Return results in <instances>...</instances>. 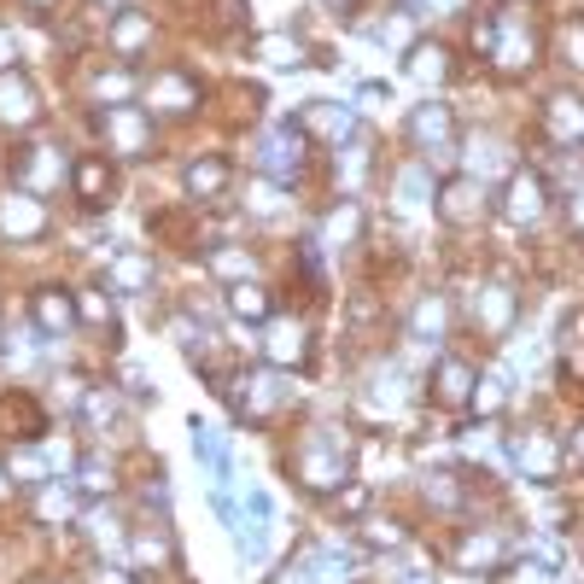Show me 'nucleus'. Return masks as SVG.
<instances>
[{
  "label": "nucleus",
  "mask_w": 584,
  "mask_h": 584,
  "mask_svg": "<svg viewBox=\"0 0 584 584\" xmlns=\"http://www.w3.org/2000/svg\"><path fill=\"white\" fill-rule=\"evenodd\" d=\"M292 474H299L304 491L334 497L351 479V439L339 433V427H316V433H304L299 444H292Z\"/></svg>",
  "instance_id": "1"
},
{
  "label": "nucleus",
  "mask_w": 584,
  "mask_h": 584,
  "mask_svg": "<svg viewBox=\"0 0 584 584\" xmlns=\"http://www.w3.org/2000/svg\"><path fill=\"white\" fill-rule=\"evenodd\" d=\"M526 12L532 7H521V0H509V7L503 12H491V30H497V36H491V65H497V71H532V65H538V36H532V24H526Z\"/></svg>",
  "instance_id": "2"
},
{
  "label": "nucleus",
  "mask_w": 584,
  "mask_h": 584,
  "mask_svg": "<svg viewBox=\"0 0 584 584\" xmlns=\"http://www.w3.org/2000/svg\"><path fill=\"white\" fill-rule=\"evenodd\" d=\"M100 135H106V152L117 159H147L152 152V112L147 106H100Z\"/></svg>",
  "instance_id": "3"
},
{
  "label": "nucleus",
  "mask_w": 584,
  "mask_h": 584,
  "mask_svg": "<svg viewBox=\"0 0 584 584\" xmlns=\"http://www.w3.org/2000/svg\"><path fill=\"white\" fill-rule=\"evenodd\" d=\"M199 100H205L199 77H187L182 65H164V71H152V82H147V112H159V117H187Z\"/></svg>",
  "instance_id": "4"
},
{
  "label": "nucleus",
  "mask_w": 584,
  "mask_h": 584,
  "mask_svg": "<svg viewBox=\"0 0 584 584\" xmlns=\"http://www.w3.org/2000/svg\"><path fill=\"white\" fill-rule=\"evenodd\" d=\"M71 176V170H65V159L54 147H19L12 152V187H19V194H54V187Z\"/></svg>",
  "instance_id": "5"
},
{
  "label": "nucleus",
  "mask_w": 584,
  "mask_h": 584,
  "mask_svg": "<svg viewBox=\"0 0 584 584\" xmlns=\"http://www.w3.org/2000/svg\"><path fill=\"white\" fill-rule=\"evenodd\" d=\"M433 211L444 229H474L479 217H486V187H479V176H451L433 194Z\"/></svg>",
  "instance_id": "6"
},
{
  "label": "nucleus",
  "mask_w": 584,
  "mask_h": 584,
  "mask_svg": "<svg viewBox=\"0 0 584 584\" xmlns=\"http://www.w3.org/2000/svg\"><path fill=\"white\" fill-rule=\"evenodd\" d=\"M509 456H514V468H521L532 486H556V479H561V451L549 444L544 427H532V433H514V439H509Z\"/></svg>",
  "instance_id": "7"
},
{
  "label": "nucleus",
  "mask_w": 584,
  "mask_h": 584,
  "mask_svg": "<svg viewBox=\"0 0 584 584\" xmlns=\"http://www.w3.org/2000/svg\"><path fill=\"white\" fill-rule=\"evenodd\" d=\"M71 194L89 205V211H106L112 194H117V170L106 152H82V159L71 164Z\"/></svg>",
  "instance_id": "8"
},
{
  "label": "nucleus",
  "mask_w": 584,
  "mask_h": 584,
  "mask_svg": "<svg viewBox=\"0 0 584 584\" xmlns=\"http://www.w3.org/2000/svg\"><path fill=\"white\" fill-rule=\"evenodd\" d=\"M544 211H549V182L538 176V170H526V176L514 170L509 187H503V217L532 229V222H544Z\"/></svg>",
  "instance_id": "9"
},
{
  "label": "nucleus",
  "mask_w": 584,
  "mask_h": 584,
  "mask_svg": "<svg viewBox=\"0 0 584 584\" xmlns=\"http://www.w3.org/2000/svg\"><path fill=\"white\" fill-rule=\"evenodd\" d=\"M304 147H311V135H304V129L287 117V124H275V135L264 141V159H257V170H264V176H281V182L299 176V170H304Z\"/></svg>",
  "instance_id": "10"
},
{
  "label": "nucleus",
  "mask_w": 584,
  "mask_h": 584,
  "mask_svg": "<svg viewBox=\"0 0 584 584\" xmlns=\"http://www.w3.org/2000/svg\"><path fill=\"white\" fill-rule=\"evenodd\" d=\"M30 316H36V328H42L47 339L71 334V328H77V292H65V287H36V292H30Z\"/></svg>",
  "instance_id": "11"
},
{
  "label": "nucleus",
  "mask_w": 584,
  "mask_h": 584,
  "mask_svg": "<svg viewBox=\"0 0 584 584\" xmlns=\"http://www.w3.org/2000/svg\"><path fill=\"white\" fill-rule=\"evenodd\" d=\"M474 386H479V374H474L468 357H439V369H433V404L439 409L474 404Z\"/></svg>",
  "instance_id": "12"
},
{
  "label": "nucleus",
  "mask_w": 584,
  "mask_h": 584,
  "mask_svg": "<svg viewBox=\"0 0 584 584\" xmlns=\"http://www.w3.org/2000/svg\"><path fill=\"white\" fill-rule=\"evenodd\" d=\"M0 234L7 240H42L47 234V211L36 194H7L0 199Z\"/></svg>",
  "instance_id": "13"
},
{
  "label": "nucleus",
  "mask_w": 584,
  "mask_h": 584,
  "mask_svg": "<svg viewBox=\"0 0 584 584\" xmlns=\"http://www.w3.org/2000/svg\"><path fill=\"white\" fill-rule=\"evenodd\" d=\"M409 141H416L427 159H433V147L439 152H451L456 147V124H451V112L444 106H421L416 117H409Z\"/></svg>",
  "instance_id": "14"
},
{
  "label": "nucleus",
  "mask_w": 584,
  "mask_h": 584,
  "mask_svg": "<svg viewBox=\"0 0 584 584\" xmlns=\"http://www.w3.org/2000/svg\"><path fill=\"white\" fill-rule=\"evenodd\" d=\"M106 292H124V299H135V292H152V257L117 252L112 264H106Z\"/></svg>",
  "instance_id": "15"
},
{
  "label": "nucleus",
  "mask_w": 584,
  "mask_h": 584,
  "mask_svg": "<svg viewBox=\"0 0 584 584\" xmlns=\"http://www.w3.org/2000/svg\"><path fill=\"white\" fill-rule=\"evenodd\" d=\"M292 124H299L304 135H322V141H346V135H351V112L334 106V100H311Z\"/></svg>",
  "instance_id": "16"
},
{
  "label": "nucleus",
  "mask_w": 584,
  "mask_h": 584,
  "mask_svg": "<svg viewBox=\"0 0 584 584\" xmlns=\"http://www.w3.org/2000/svg\"><path fill=\"white\" fill-rule=\"evenodd\" d=\"M264 351H269L275 369H292V363H304V357H311V334H304V322H275Z\"/></svg>",
  "instance_id": "17"
},
{
  "label": "nucleus",
  "mask_w": 584,
  "mask_h": 584,
  "mask_svg": "<svg viewBox=\"0 0 584 584\" xmlns=\"http://www.w3.org/2000/svg\"><path fill=\"white\" fill-rule=\"evenodd\" d=\"M36 89L12 71V77H0V124H36Z\"/></svg>",
  "instance_id": "18"
},
{
  "label": "nucleus",
  "mask_w": 584,
  "mask_h": 584,
  "mask_svg": "<svg viewBox=\"0 0 584 584\" xmlns=\"http://www.w3.org/2000/svg\"><path fill=\"white\" fill-rule=\"evenodd\" d=\"M106 42H112L117 59H135V54L152 42V19H147V12H117V24H112Z\"/></svg>",
  "instance_id": "19"
},
{
  "label": "nucleus",
  "mask_w": 584,
  "mask_h": 584,
  "mask_svg": "<svg viewBox=\"0 0 584 584\" xmlns=\"http://www.w3.org/2000/svg\"><path fill=\"white\" fill-rule=\"evenodd\" d=\"M187 194H194L199 205L222 199V194H229V164H222V159H194V164H187Z\"/></svg>",
  "instance_id": "20"
},
{
  "label": "nucleus",
  "mask_w": 584,
  "mask_h": 584,
  "mask_svg": "<svg viewBox=\"0 0 584 584\" xmlns=\"http://www.w3.org/2000/svg\"><path fill=\"white\" fill-rule=\"evenodd\" d=\"M7 479H12V486H30V491L54 479V474H47V462H42V451H36V439H24L19 451H7Z\"/></svg>",
  "instance_id": "21"
},
{
  "label": "nucleus",
  "mask_w": 584,
  "mask_h": 584,
  "mask_svg": "<svg viewBox=\"0 0 584 584\" xmlns=\"http://www.w3.org/2000/svg\"><path fill=\"white\" fill-rule=\"evenodd\" d=\"M77 322H89V328L106 334V346H112V351L124 346V339H117V311H112L106 292H77Z\"/></svg>",
  "instance_id": "22"
},
{
  "label": "nucleus",
  "mask_w": 584,
  "mask_h": 584,
  "mask_svg": "<svg viewBox=\"0 0 584 584\" xmlns=\"http://www.w3.org/2000/svg\"><path fill=\"white\" fill-rule=\"evenodd\" d=\"M474 316H486V328H491V334H503L509 322H514V292H509V287H479Z\"/></svg>",
  "instance_id": "23"
},
{
  "label": "nucleus",
  "mask_w": 584,
  "mask_h": 584,
  "mask_svg": "<svg viewBox=\"0 0 584 584\" xmlns=\"http://www.w3.org/2000/svg\"><path fill=\"white\" fill-rule=\"evenodd\" d=\"M409 77H416V82H444V77H451V54H444V47L433 42V47H409Z\"/></svg>",
  "instance_id": "24"
},
{
  "label": "nucleus",
  "mask_w": 584,
  "mask_h": 584,
  "mask_svg": "<svg viewBox=\"0 0 584 584\" xmlns=\"http://www.w3.org/2000/svg\"><path fill=\"white\" fill-rule=\"evenodd\" d=\"M503 556H509V549L497 544V538H468V544L456 549V561L468 567V573H497V567H503Z\"/></svg>",
  "instance_id": "25"
},
{
  "label": "nucleus",
  "mask_w": 584,
  "mask_h": 584,
  "mask_svg": "<svg viewBox=\"0 0 584 584\" xmlns=\"http://www.w3.org/2000/svg\"><path fill=\"white\" fill-rule=\"evenodd\" d=\"M229 311L240 322H269V292L252 287V281H240V287H229Z\"/></svg>",
  "instance_id": "26"
},
{
  "label": "nucleus",
  "mask_w": 584,
  "mask_h": 584,
  "mask_svg": "<svg viewBox=\"0 0 584 584\" xmlns=\"http://www.w3.org/2000/svg\"><path fill=\"white\" fill-rule=\"evenodd\" d=\"M205 264H211V275H222V281H246L252 275V252L246 246H211V257H205Z\"/></svg>",
  "instance_id": "27"
},
{
  "label": "nucleus",
  "mask_w": 584,
  "mask_h": 584,
  "mask_svg": "<svg viewBox=\"0 0 584 584\" xmlns=\"http://www.w3.org/2000/svg\"><path fill=\"white\" fill-rule=\"evenodd\" d=\"M147 229L159 234V240H170L176 252H194V246H199V234L187 229V217H182V211H159V217H147Z\"/></svg>",
  "instance_id": "28"
},
{
  "label": "nucleus",
  "mask_w": 584,
  "mask_h": 584,
  "mask_svg": "<svg viewBox=\"0 0 584 584\" xmlns=\"http://www.w3.org/2000/svg\"><path fill=\"white\" fill-rule=\"evenodd\" d=\"M544 117H549V129H556L561 141H573V129H584V100H567V94H556Z\"/></svg>",
  "instance_id": "29"
},
{
  "label": "nucleus",
  "mask_w": 584,
  "mask_h": 584,
  "mask_svg": "<svg viewBox=\"0 0 584 584\" xmlns=\"http://www.w3.org/2000/svg\"><path fill=\"white\" fill-rule=\"evenodd\" d=\"M71 486H59V479H47V486H36V514L42 521H71Z\"/></svg>",
  "instance_id": "30"
},
{
  "label": "nucleus",
  "mask_w": 584,
  "mask_h": 584,
  "mask_svg": "<svg viewBox=\"0 0 584 584\" xmlns=\"http://www.w3.org/2000/svg\"><path fill=\"white\" fill-rule=\"evenodd\" d=\"M194 451L211 462V474H229V456H222V439H217V427H205L194 421Z\"/></svg>",
  "instance_id": "31"
},
{
  "label": "nucleus",
  "mask_w": 584,
  "mask_h": 584,
  "mask_svg": "<svg viewBox=\"0 0 584 584\" xmlns=\"http://www.w3.org/2000/svg\"><path fill=\"white\" fill-rule=\"evenodd\" d=\"M257 54H264L269 65H299V59H304V47L281 30V36H264V42H257Z\"/></svg>",
  "instance_id": "32"
},
{
  "label": "nucleus",
  "mask_w": 584,
  "mask_h": 584,
  "mask_svg": "<svg viewBox=\"0 0 584 584\" xmlns=\"http://www.w3.org/2000/svg\"><path fill=\"white\" fill-rule=\"evenodd\" d=\"M363 544L369 549H398L404 544V526L398 521H363Z\"/></svg>",
  "instance_id": "33"
},
{
  "label": "nucleus",
  "mask_w": 584,
  "mask_h": 584,
  "mask_svg": "<svg viewBox=\"0 0 584 584\" xmlns=\"http://www.w3.org/2000/svg\"><path fill=\"white\" fill-rule=\"evenodd\" d=\"M398 194H404V205H427V199H433V182H427V170L409 164L404 176H398Z\"/></svg>",
  "instance_id": "34"
},
{
  "label": "nucleus",
  "mask_w": 584,
  "mask_h": 584,
  "mask_svg": "<svg viewBox=\"0 0 584 584\" xmlns=\"http://www.w3.org/2000/svg\"><path fill=\"white\" fill-rule=\"evenodd\" d=\"M252 19V7H246V0H217V24H229V30H240V24H246Z\"/></svg>",
  "instance_id": "35"
},
{
  "label": "nucleus",
  "mask_w": 584,
  "mask_h": 584,
  "mask_svg": "<svg viewBox=\"0 0 584 584\" xmlns=\"http://www.w3.org/2000/svg\"><path fill=\"white\" fill-rule=\"evenodd\" d=\"M117 479H112V468H100V462H82V491H112Z\"/></svg>",
  "instance_id": "36"
},
{
  "label": "nucleus",
  "mask_w": 584,
  "mask_h": 584,
  "mask_svg": "<svg viewBox=\"0 0 584 584\" xmlns=\"http://www.w3.org/2000/svg\"><path fill=\"white\" fill-rule=\"evenodd\" d=\"M567 229H573V234L584 240V187L573 194V205H567Z\"/></svg>",
  "instance_id": "37"
},
{
  "label": "nucleus",
  "mask_w": 584,
  "mask_h": 584,
  "mask_svg": "<svg viewBox=\"0 0 584 584\" xmlns=\"http://www.w3.org/2000/svg\"><path fill=\"white\" fill-rule=\"evenodd\" d=\"M89 584H129V573H117V567H94Z\"/></svg>",
  "instance_id": "38"
},
{
  "label": "nucleus",
  "mask_w": 584,
  "mask_h": 584,
  "mask_svg": "<svg viewBox=\"0 0 584 584\" xmlns=\"http://www.w3.org/2000/svg\"><path fill=\"white\" fill-rule=\"evenodd\" d=\"M514 584H549V573H544V567H521V573H514Z\"/></svg>",
  "instance_id": "39"
},
{
  "label": "nucleus",
  "mask_w": 584,
  "mask_h": 584,
  "mask_svg": "<svg viewBox=\"0 0 584 584\" xmlns=\"http://www.w3.org/2000/svg\"><path fill=\"white\" fill-rule=\"evenodd\" d=\"M567 456H573V462H579V468H584V421H579V433H573V444H567Z\"/></svg>",
  "instance_id": "40"
},
{
  "label": "nucleus",
  "mask_w": 584,
  "mask_h": 584,
  "mask_svg": "<svg viewBox=\"0 0 584 584\" xmlns=\"http://www.w3.org/2000/svg\"><path fill=\"white\" fill-rule=\"evenodd\" d=\"M12 59H19V47H12V36H0V71H7Z\"/></svg>",
  "instance_id": "41"
},
{
  "label": "nucleus",
  "mask_w": 584,
  "mask_h": 584,
  "mask_svg": "<svg viewBox=\"0 0 584 584\" xmlns=\"http://www.w3.org/2000/svg\"><path fill=\"white\" fill-rule=\"evenodd\" d=\"M24 7H30V12H47V7H54V0H24Z\"/></svg>",
  "instance_id": "42"
},
{
  "label": "nucleus",
  "mask_w": 584,
  "mask_h": 584,
  "mask_svg": "<svg viewBox=\"0 0 584 584\" xmlns=\"http://www.w3.org/2000/svg\"><path fill=\"white\" fill-rule=\"evenodd\" d=\"M328 7H351V0H328Z\"/></svg>",
  "instance_id": "43"
},
{
  "label": "nucleus",
  "mask_w": 584,
  "mask_h": 584,
  "mask_svg": "<svg viewBox=\"0 0 584 584\" xmlns=\"http://www.w3.org/2000/svg\"><path fill=\"white\" fill-rule=\"evenodd\" d=\"M36 584H54V579H36Z\"/></svg>",
  "instance_id": "44"
}]
</instances>
